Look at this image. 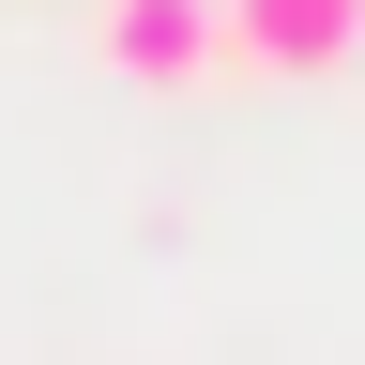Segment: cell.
<instances>
[{
    "label": "cell",
    "mask_w": 365,
    "mask_h": 365,
    "mask_svg": "<svg viewBox=\"0 0 365 365\" xmlns=\"http://www.w3.org/2000/svg\"><path fill=\"white\" fill-rule=\"evenodd\" d=\"M91 46H107V76H137V91H198L228 61V0H91Z\"/></svg>",
    "instance_id": "1"
},
{
    "label": "cell",
    "mask_w": 365,
    "mask_h": 365,
    "mask_svg": "<svg viewBox=\"0 0 365 365\" xmlns=\"http://www.w3.org/2000/svg\"><path fill=\"white\" fill-rule=\"evenodd\" d=\"M228 61L335 76V61H365V0H228Z\"/></svg>",
    "instance_id": "2"
}]
</instances>
